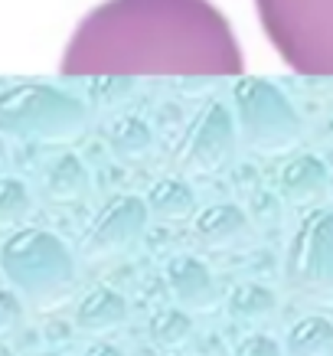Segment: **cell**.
Returning a JSON list of instances; mask_svg holds the SVG:
<instances>
[{
    "label": "cell",
    "instance_id": "cell-1",
    "mask_svg": "<svg viewBox=\"0 0 333 356\" xmlns=\"http://www.w3.org/2000/svg\"><path fill=\"white\" fill-rule=\"evenodd\" d=\"M69 72H236L238 49L206 0H111L65 56Z\"/></svg>",
    "mask_w": 333,
    "mask_h": 356
},
{
    "label": "cell",
    "instance_id": "cell-2",
    "mask_svg": "<svg viewBox=\"0 0 333 356\" xmlns=\"http://www.w3.org/2000/svg\"><path fill=\"white\" fill-rule=\"evenodd\" d=\"M0 271L36 311H53L76 291V255L46 229H17L0 245Z\"/></svg>",
    "mask_w": 333,
    "mask_h": 356
},
{
    "label": "cell",
    "instance_id": "cell-3",
    "mask_svg": "<svg viewBox=\"0 0 333 356\" xmlns=\"http://www.w3.org/2000/svg\"><path fill=\"white\" fill-rule=\"evenodd\" d=\"M258 10L291 63L333 72V0H258Z\"/></svg>",
    "mask_w": 333,
    "mask_h": 356
},
{
    "label": "cell",
    "instance_id": "cell-4",
    "mask_svg": "<svg viewBox=\"0 0 333 356\" xmlns=\"http://www.w3.org/2000/svg\"><path fill=\"white\" fill-rule=\"evenodd\" d=\"M0 131L13 138L65 144L86 131V111L49 88H23L0 98Z\"/></svg>",
    "mask_w": 333,
    "mask_h": 356
},
{
    "label": "cell",
    "instance_id": "cell-5",
    "mask_svg": "<svg viewBox=\"0 0 333 356\" xmlns=\"http://www.w3.org/2000/svg\"><path fill=\"white\" fill-rule=\"evenodd\" d=\"M288 281L311 304L333 311V206L314 209L288 245Z\"/></svg>",
    "mask_w": 333,
    "mask_h": 356
},
{
    "label": "cell",
    "instance_id": "cell-6",
    "mask_svg": "<svg viewBox=\"0 0 333 356\" xmlns=\"http://www.w3.org/2000/svg\"><path fill=\"white\" fill-rule=\"evenodd\" d=\"M151 213L140 196H115L98 209L79 238V255L86 261H108L128 255L147 232Z\"/></svg>",
    "mask_w": 333,
    "mask_h": 356
},
{
    "label": "cell",
    "instance_id": "cell-7",
    "mask_svg": "<svg viewBox=\"0 0 333 356\" xmlns=\"http://www.w3.org/2000/svg\"><path fill=\"white\" fill-rule=\"evenodd\" d=\"M238 102H242V131L255 154L275 157L298 144L301 134L298 118L275 92H268L265 86H245L238 92Z\"/></svg>",
    "mask_w": 333,
    "mask_h": 356
},
{
    "label": "cell",
    "instance_id": "cell-8",
    "mask_svg": "<svg viewBox=\"0 0 333 356\" xmlns=\"http://www.w3.org/2000/svg\"><path fill=\"white\" fill-rule=\"evenodd\" d=\"M236 154V128L226 111L213 105L193 121L177 147V170L183 177H213Z\"/></svg>",
    "mask_w": 333,
    "mask_h": 356
},
{
    "label": "cell",
    "instance_id": "cell-9",
    "mask_svg": "<svg viewBox=\"0 0 333 356\" xmlns=\"http://www.w3.org/2000/svg\"><path fill=\"white\" fill-rule=\"evenodd\" d=\"M167 288L173 301L190 314H209L219 307V288L213 271L196 255H173L167 261Z\"/></svg>",
    "mask_w": 333,
    "mask_h": 356
},
{
    "label": "cell",
    "instance_id": "cell-10",
    "mask_svg": "<svg viewBox=\"0 0 333 356\" xmlns=\"http://www.w3.org/2000/svg\"><path fill=\"white\" fill-rule=\"evenodd\" d=\"M330 167L320 157L301 154L291 163H284V170L278 177V193L284 203L291 206H317L323 203V196H330Z\"/></svg>",
    "mask_w": 333,
    "mask_h": 356
},
{
    "label": "cell",
    "instance_id": "cell-11",
    "mask_svg": "<svg viewBox=\"0 0 333 356\" xmlns=\"http://www.w3.org/2000/svg\"><path fill=\"white\" fill-rule=\"evenodd\" d=\"M193 236L203 242L206 248L226 252V248L242 245L252 236V219L242 206L236 203H216L206 206L193 216Z\"/></svg>",
    "mask_w": 333,
    "mask_h": 356
},
{
    "label": "cell",
    "instance_id": "cell-12",
    "mask_svg": "<svg viewBox=\"0 0 333 356\" xmlns=\"http://www.w3.org/2000/svg\"><path fill=\"white\" fill-rule=\"evenodd\" d=\"M128 324V301L115 288L95 284L76 307V327L88 337H108Z\"/></svg>",
    "mask_w": 333,
    "mask_h": 356
},
{
    "label": "cell",
    "instance_id": "cell-13",
    "mask_svg": "<svg viewBox=\"0 0 333 356\" xmlns=\"http://www.w3.org/2000/svg\"><path fill=\"white\" fill-rule=\"evenodd\" d=\"M147 213H151L154 222H163V226H177V222H186L193 219L200 209H196V193L193 186L186 184L183 177H163L147 190Z\"/></svg>",
    "mask_w": 333,
    "mask_h": 356
},
{
    "label": "cell",
    "instance_id": "cell-14",
    "mask_svg": "<svg viewBox=\"0 0 333 356\" xmlns=\"http://www.w3.org/2000/svg\"><path fill=\"white\" fill-rule=\"evenodd\" d=\"M92 193V173L76 154H65L46 170L43 177V196L56 206H72Z\"/></svg>",
    "mask_w": 333,
    "mask_h": 356
},
{
    "label": "cell",
    "instance_id": "cell-15",
    "mask_svg": "<svg viewBox=\"0 0 333 356\" xmlns=\"http://www.w3.org/2000/svg\"><path fill=\"white\" fill-rule=\"evenodd\" d=\"M226 314L242 327L268 324L278 314V294L271 291L268 284H258V281L236 284L226 298Z\"/></svg>",
    "mask_w": 333,
    "mask_h": 356
},
{
    "label": "cell",
    "instance_id": "cell-16",
    "mask_svg": "<svg viewBox=\"0 0 333 356\" xmlns=\"http://www.w3.org/2000/svg\"><path fill=\"white\" fill-rule=\"evenodd\" d=\"M284 353L288 356H333V321L330 317H320V314L301 317L288 330Z\"/></svg>",
    "mask_w": 333,
    "mask_h": 356
},
{
    "label": "cell",
    "instance_id": "cell-17",
    "mask_svg": "<svg viewBox=\"0 0 333 356\" xmlns=\"http://www.w3.org/2000/svg\"><path fill=\"white\" fill-rule=\"evenodd\" d=\"M196 324L186 307H163L151 317V340L163 350H183V346L193 340Z\"/></svg>",
    "mask_w": 333,
    "mask_h": 356
},
{
    "label": "cell",
    "instance_id": "cell-18",
    "mask_svg": "<svg viewBox=\"0 0 333 356\" xmlns=\"http://www.w3.org/2000/svg\"><path fill=\"white\" fill-rule=\"evenodd\" d=\"M33 213L30 186L17 177H0V232L23 226V219Z\"/></svg>",
    "mask_w": 333,
    "mask_h": 356
},
{
    "label": "cell",
    "instance_id": "cell-19",
    "mask_svg": "<svg viewBox=\"0 0 333 356\" xmlns=\"http://www.w3.org/2000/svg\"><path fill=\"white\" fill-rule=\"evenodd\" d=\"M111 151L124 163H140L154 151V134L140 121H121L118 128L111 131Z\"/></svg>",
    "mask_w": 333,
    "mask_h": 356
},
{
    "label": "cell",
    "instance_id": "cell-20",
    "mask_svg": "<svg viewBox=\"0 0 333 356\" xmlns=\"http://www.w3.org/2000/svg\"><path fill=\"white\" fill-rule=\"evenodd\" d=\"M245 213H248V219H252V226H261V229L278 226V219H281V193L255 190L252 200H248Z\"/></svg>",
    "mask_w": 333,
    "mask_h": 356
},
{
    "label": "cell",
    "instance_id": "cell-21",
    "mask_svg": "<svg viewBox=\"0 0 333 356\" xmlns=\"http://www.w3.org/2000/svg\"><path fill=\"white\" fill-rule=\"evenodd\" d=\"M23 324V298L13 288H0V340Z\"/></svg>",
    "mask_w": 333,
    "mask_h": 356
},
{
    "label": "cell",
    "instance_id": "cell-22",
    "mask_svg": "<svg viewBox=\"0 0 333 356\" xmlns=\"http://www.w3.org/2000/svg\"><path fill=\"white\" fill-rule=\"evenodd\" d=\"M232 356H288V353H284L278 346V340H271L268 334H252L236 346Z\"/></svg>",
    "mask_w": 333,
    "mask_h": 356
},
{
    "label": "cell",
    "instance_id": "cell-23",
    "mask_svg": "<svg viewBox=\"0 0 333 356\" xmlns=\"http://www.w3.org/2000/svg\"><path fill=\"white\" fill-rule=\"evenodd\" d=\"M86 356H124V353L115 343H92L86 350Z\"/></svg>",
    "mask_w": 333,
    "mask_h": 356
},
{
    "label": "cell",
    "instance_id": "cell-24",
    "mask_svg": "<svg viewBox=\"0 0 333 356\" xmlns=\"http://www.w3.org/2000/svg\"><path fill=\"white\" fill-rule=\"evenodd\" d=\"M7 167V147H3V140H0V170Z\"/></svg>",
    "mask_w": 333,
    "mask_h": 356
},
{
    "label": "cell",
    "instance_id": "cell-25",
    "mask_svg": "<svg viewBox=\"0 0 333 356\" xmlns=\"http://www.w3.org/2000/svg\"><path fill=\"white\" fill-rule=\"evenodd\" d=\"M40 356H63V353H40Z\"/></svg>",
    "mask_w": 333,
    "mask_h": 356
},
{
    "label": "cell",
    "instance_id": "cell-26",
    "mask_svg": "<svg viewBox=\"0 0 333 356\" xmlns=\"http://www.w3.org/2000/svg\"><path fill=\"white\" fill-rule=\"evenodd\" d=\"M330 193H333V173H330Z\"/></svg>",
    "mask_w": 333,
    "mask_h": 356
},
{
    "label": "cell",
    "instance_id": "cell-27",
    "mask_svg": "<svg viewBox=\"0 0 333 356\" xmlns=\"http://www.w3.org/2000/svg\"><path fill=\"white\" fill-rule=\"evenodd\" d=\"M177 356H183V353H177Z\"/></svg>",
    "mask_w": 333,
    "mask_h": 356
}]
</instances>
